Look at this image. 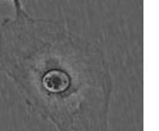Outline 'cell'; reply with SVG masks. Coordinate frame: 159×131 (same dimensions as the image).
Returning <instances> with one entry per match:
<instances>
[{"label":"cell","mask_w":159,"mask_h":131,"mask_svg":"<svg viewBox=\"0 0 159 131\" xmlns=\"http://www.w3.org/2000/svg\"><path fill=\"white\" fill-rule=\"evenodd\" d=\"M0 70L59 131H108L112 80L102 53L48 19H5Z\"/></svg>","instance_id":"1"},{"label":"cell","mask_w":159,"mask_h":131,"mask_svg":"<svg viewBox=\"0 0 159 131\" xmlns=\"http://www.w3.org/2000/svg\"><path fill=\"white\" fill-rule=\"evenodd\" d=\"M13 2V6H15V12H16V15L15 18H30V15H28L24 8L22 7V2L20 0H12Z\"/></svg>","instance_id":"2"}]
</instances>
